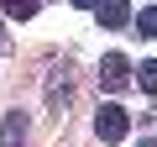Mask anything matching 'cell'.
Here are the masks:
<instances>
[{
	"label": "cell",
	"instance_id": "cell-1",
	"mask_svg": "<svg viewBox=\"0 0 157 147\" xmlns=\"http://www.w3.org/2000/svg\"><path fill=\"white\" fill-rule=\"evenodd\" d=\"M126 131H131V116H126L121 105H100V116H94V137H100L105 147H115V142H126Z\"/></svg>",
	"mask_w": 157,
	"mask_h": 147
},
{
	"label": "cell",
	"instance_id": "cell-2",
	"mask_svg": "<svg viewBox=\"0 0 157 147\" xmlns=\"http://www.w3.org/2000/svg\"><path fill=\"white\" fill-rule=\"evenodd\" d=\"M126 84H131V63H126L121 53H105V58H100V89L121 95Z\"/></svg>",
	"mask_w": 157,
	"mask_h": 147
},
{
	"label": "cell",
	"instance_id": "cell-3",
	"mask_svg": "<svg viewBox=\"0 0 157 147\" xmlns=\"http://www.w3.org/2000/svg\"><path fill=\"white\" fill-rule=\"evenodd\" d=\"M94 16H100V26H126L131 21V6H126V0H94Z\"/></svg>",
	"mask_w": 157,
	"mask_h": 147
},
{
	"label": "cell",
	"instance_id": "cell-4",
	"mask_svg": "<svg viewBox=\"0 0 157 147\" xmlns=\"http://www.w3.org/2000/svg\"><path fill=\"white\" fill-rule=\"evenodd\" d=\"M0 147H26V116L21 110H11L0 121Z\"/></svg>",
	"mask_w": 157,
	"mask_h": 147
},
{
	"label": "cell",
	"instance_id": "cell-5",
	"mask_svg": "<svg viewBox=\"0 0 157 147\" xmlns=\"http://www.w3.org/2000/svg\"><path fill=\"white\" fill-rule=\"evenodd\" d=\"M58 105H68V68L47 74V110H58Z\"/></svg>",
	"mask_w": 157,
	"mask_h": 147
},
{
	"label": "cell",
	"instance_id": "cell-6",
	"mask_svg": "<svg viewBox=\"0 0 157 147\" xmlns=\"http://www.w3.org/2000/svg\"><path fill=\"white\" fill-rule=\"evenodd\" d=\"M131 74H136V89H141V95H152V100H157V63H136V68H131Z\"/></svg>",
	"mask_w": 157,
	"mask_h": 147
},
{
	"label": "cell",
	"instance_id": "cell-7",
	"mask_svg": "<svg viewBox=\"0 0 157 147\" xmlns=\"http://www.w3.org/2000/svg\"><path fill=\"white\" fill-rule=\"evenodd\" d=\"M0 6H6L16 21H32V16H37V0H0Z\"/></svg>",
	"mask_w": 157,
	"mask_h": 147
},
{
	"label": "cell",
	"instance_id": "cell-8",
	"mask_svg": "<svg viewBox=\"0 0 157 147\" xmlns=\"http://www.w3.org/2000/svg\"><path fill=\"white\" fill-rule=\"evenodd\" d=\"M136 37H157V6H147L136 16Z\"/></svg>",
	"mask_w": 157,
	"mask_h": 147
},
{
	"label": "cell",
	"instance_id": "cell-9",
	"mask_svg": "<svg viewBox=\"0 0 157 147\" xmlns=\"http://www.w3.org/2000/svg\"><path fill=\"white\" fill-rule=\"evenodd\" d=\"M136 147H157V142H152V137H141V142H136Z\"/></svg>",
	"mask_w": 157,
	"mask_h": 147
},
{
	"label": "cell",
	"instance_id": "cell-10",
	"mask_svg": "<svg viewBox=\"0 0 157 147\" xmlns=\"http://www.w3.org/2000/svg\"><path fill=\"white\" fill-rule=\"evenodd\" d=\"M0 53H6V26H0Z\"/></svg>",
	"mask_w": 157,
	"mask_h": 147
},
{
	"label": "cell",
	"instance_id": "cell-11",
	"mask_svg": "<svg viewBox=\"0 0 157 147\" xmlns=\"http://www.w3.org/2000/svg\"><path fill=\"white\" fill-rule=\"evenodd\" d=\"M73 6H94V0H73Z\"/></svg>",
	"mask_w": 157,
	"mask_h": 147
}]
</instances>
